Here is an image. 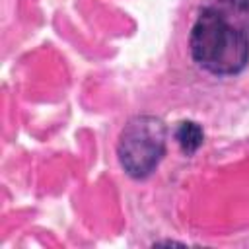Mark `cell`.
Listing matches in <instances>:
<instances>
[{
  "instance_id": "3",
  "label": "cell",
  "mask_w": 249,
  "mask_h": 249,
  "mask_svg": "<svg viewBox=\"0 0 249 249\" xmlns=\"http://www.w3.org/2000/svg\"><path fill=\"white\" fill-rule=\"evenodd\" d=\"M175 140H177L179 148L183 150V154L191 156V154H195L202 146L204 132H202L198 123H195V121H181L179 126L175 128Z\"/></svg>"
},
{
  "instance_id": "1",
  "label": "cell",
  "mask_w": 249,
  "mask_h": 249,
  "mask_svg": "<svg viewBox=\"0 0 249 249\" xmlns=\"http://www.w3.org/2000/svg\"><path fill=\"white\" fill-rule=\"evenodd\" d=\"M189 49L193 60L214 76L239 74L249 62V37L212 6L202 8L196 16Z\"/></svg>"
},
{
  "instance_id": "4",
  "label": "cell",
  "mask_w": 249,
  "mask_h": 249,
  "mask_svg": "<svg viewBox=\"0 0 249 249\" xmlns=\"http://www.w3.org/2000/svg\"><path fill=\"white\" fill-rule=\"evenodd\" d=\"M222 6L230 8V10H235V12H249V0H218Z\"/></svg>"
},
{
  "instance_id": "2",
  "label": "cell",
  "mask_w": 249,
  "mask_h": 249,
  "mask_svg": "<svg viewBox=\"0 0 249 249\" xmlns=\"http://www.w3.org/2000/svg\"><path fill=\"white\" fill-rule=\"evenodd\" d=\"M167 128L161 119L154 115H136L132 117L117 144V154L121 167L132 179H144L156 171L158 163L165 154Z\"/></svg>"
}]
</instances>
